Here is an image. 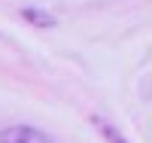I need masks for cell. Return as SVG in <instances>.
Here are the masks:
<instances>
[{
	"label": "cell",
	"instance_id": "1",
	"mask_svg": "<svg viewBox=\"0 0 152 143\" xmlns=\"http://www.w3.org/2000/svg\"><path fill=\"white\" fill-rule=\"evenodd\" d=\"M0 143H52V137L31 125H9L0 131Z\"/></svg>",
	"mask_w": 152,
	"mask_h": 143
},
{
	"label": "cell",
	"instance_id": "2",
	"mask_svg": "<svg viewBox=\"0 0 152 143\" xmlns=\"http://www.w3.org/2000/svg\"><path fill=\"white\" fill-rule=\"evenodd\" d=\"M21 18H24V21H31V24H37V28H52V24L58 21L52 12L37 9V6H24V9H21Z\"/></svg>",
	"mask_w": 152,
	"mask_h": 143
},
{
	"label": "cell",
	"instance_id": "3",
	"mask_svg": "<svg viewBox=\"0 0 152 143\" xmlns=\"http://www.w3.org/2000/svg\"><path fill=\"white\" fill-rule=\"evenodd\" d=\"M91 125H94L97 131H100V134L107 137V143H128V140H125V134L119 131L116 125H110V122H104V119H100V116H91Z\"/></svg>",
	"mask_w": 152,
	"mask_h": 143
}]
</instances>
